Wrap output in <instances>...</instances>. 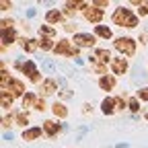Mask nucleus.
Wrapping results in <instances>:
<instances>
[{"mask_svg": "<svg viewBox=\"0 0 148 148\" xmlns=\"http://www.w3.org/2000/svg\"><path fill=\"white\" fill-rule=\"evenodd\" d=\"M113 23L119 25V27H136V25H138V18H136V14L130 10V8L119 6V8L113 12Z\"/></svg>", "mask_w": 148, "mask_h": 148, "instance_id": "nucleus-1", "label": "nucleus"}, {"mask_svg": "<svg viewBox=\"0 0 148 148\" xmlns=\"http://www.w3.org/2000/svg\"><path fill=\"white\" fill-rule=\"evenodd\" d=\"M16 68L23 70L31 82H39V80H41V76H39V72H37V68H35L33 62H16Z\"/></svg>", "mask_w": 148, "mask_h": 148, "instance_id": "nucleus-2", "label": "nucleus"}, {"mask_svg": "<svg viewBox=\"0 0 148 148\" xmlns=\"http://www.w3.org/2000/svg\"><path fill=\"white\" fill-rule=\"evenodd\" d=\"M115 49L125 53V56H132L136 51V43H134V39H130V37H119V39H115Z\"/></svg>", "mask_w": 148, "mask_h": 148, "instance_id": "nucleus-3", "label": "nucleus"}, {"mask_svg": "<svg viewBox=\"0 0 148 148\" xmlns=\"http://www.w3.org/2000/svg\"><path fill=\"white\" fill-rule=\"evenodd\" d=\"M56 51H58V53H66V56H76L78 53V49L74 47L70 41H60L58 45H56Z\"/></svg>", "mask_w": 148, "mask_h": 148, "instance_id": "nucleus-4", "label": "nucleus"}, {"mask_svg": "<svg viewBox=\"0 0 148 148\" xmlns=\"http://www.w3.org/2000/svg\"><path fill=\"white\" fill-rule=\"evenodd\" d=\"M74 41H76V45L90 47L92 43H95V37H92V35H88V33H78L76 37H74Z\"/></svg>", "mask_w": 148, "mask_h": 148, "instance_id": "nucleus-5", "label": "nucleus"}, {"mask_svg": "<svg viewBox=\"0 0 148 148\" xmlns=\"http://www.w3.org/2000/svg\"><path fill=\"white\" fill-rule=\"evenodd\" d=\"M101 109H103V113H105V115H111V113H113V109H117V103H115V99L107 97V99L101 103Z\"/></svg>", "mask_w": 148, "mask_h": 148, "instance_id": "nucleus-6", "label": "nucleus"}, {"mask_svg": "<svg viewBox=\"0 0 148 148\" xmlns=\"http://www.w3.org/2000/svg\"><path fill=\"white\" fill-rule=\"evenodd\" d=\"M43 130H45V134H47V136H56V134H58L60 130H62V125H60V123H56V121H49V119H47V121L43 123Z\"/></svg>", "mask_w": 148, "mask_h": 148, "instance_id": "nucleus-7", "label": "nucleus"}, {"mask_svg": "<svg viewBox=\"0 0 148 148\" xmlns=\"http://www.w3.org/2000/svg\"><path fill=\"white\" fill-rule=\"evenodd\" d=\"M111 68H113V72H115V74H123V72L127 70V62H125L123 58H115V60H113V64H111Z\"/></svg>", "mask_w": 148, "mask_h": 148, "instance_id": "nucleus-8", "label": "nucleus"}, {"mask_svg": "<svg viewBox=\"0 0 148 148\" xmlns=\"http://www.w3.org/2000/svg\"><path fill=\"white\" fill-rule=\"evenodd\" d=\"M84 16L88 18V21H90V23H99V21H101V18H103V10H99V8H88Z\"/></svg>", "mask_w": 148, "mask_h": 148, "instance_id": "nucleus-9", "label": "nucleus"}, {"mask_svg": "<svg viewBox=\"0 0 148 148\" xmlns=\"http://www.w3.org/2000/svg\"><path fill=\"white\" fill-rule=\"evenodd\" d=\"M4 90H8L12 97H18V95H23V84L18 82V80H12V82L8 84V88H4Z\"/></svg>", "mask_w": 148, "mask_h": 148, "instance_id": "nucleus-10", "label": "nucleus"}, {"mask_svg": "<svg viewBox=\"0 0 148 148\" xmlns=\"http://www.w3.org/2000/svg\"><path fill=\"white\" fill-rule=\"evenodd\" d=\"M14 37H16V31H14V29H10V27H8V29H2V41H4L6 45L14 41Z\"/></svg>", "mask_w": 148, "mask_h": 148, "instance_id": "nucleus-11", "label": "nucleus"}, {"mask_svg": "<svg viewBox=\"0 0 148 148\" xmlns=\"http://www.w3.org/2000/svg\"><path fill=\"white\" fill-rule=\"evenodd\" d=\"M99 84H101L105 90H111V88L115 86V78H113V76H103V78L99 80Z\"/></svg>", "mask_w": 148, "mask_h": 148, "instance_id": "nucleus-12", "label": "nucleus"}, {"mask_svg": "<svg viewBox=\"0 0 148 148\" xmlns=\"http://www.w3.org/2000/svg\"><path fill=\"white\" fill-rule=\"evenodd\" d=\"M41 136V130L39 127H33V130H27V132L23 134V140H35Z\"/></svg>", "mask_w": 148, "mask_h": 148, "instance_id": "nucleus-13", "label": "nucleus"}, {"mask_svg": "<svg viewBox=\"0 0 148 148\" xmlns=\"http://www.w3.org/2000/svg\"><path fill=\"white\" fill-rule=\"evenodd\" d=\"M95 33H97V35H101V37H105V39H111V29H109V27H103V25H97V29H95Z\"/></svg>", "mask_w": 148, "mask_h": 148, "instance_id": "nucleus-14", "label": "nucleus"}, {"mask_svg": "<svg viewBox=\"0 0 148 148\" xmlns=\"http://www.w3.org/2000/svg\"><path fill=\"white\" fill-rule=\"evenodd\" d=\"M0 97H2V107H4V109H8V107H10V103H12V95H10L8 90H2V92H0Z\"/></svg>", "mask_w": 148, "mask_h": 148, "instance_id": "nucleus-15", "label": "nucleus"}, {"mask_svg": "<svg viewBox=\"0 0 148 148\" xmlns=\"http://www.w3.org/2000/svg\"><path fill=\"white\" fill-rule=\"evenodd\" d=\"M37 103V97L33 95V92H29V95H25V99H23V107H31V105H35Z\"/></svg>", "mask_w": 148, "mask_h": 148, "instance_id": "nucleus-16", "label": "nucleus"}, {"mask_svg": "<svg viewBox=\"0 0 148 148\" xmlns=\"http://www.w3.org/2000/svg\"><path fill=\"white\" fill-rule=\"evenodd\" d=\"M53 90H56V82L53 80H45L43 82V95H51Z\"/></svg>", "mask_w": 148, "mask_h": 148, "instance_id": "nucleus-17", "label": "nucleus"}, {"mask_svg": "<svg viewBox=\"0 0 148 148\" xmlns=\"http://www.w3.org/2000/svg\"><path fill=\"white\" fill-rule=\"evenodd\" d=\"M18 43L23 45V49H25V51H33V49L37 47V43H35V41H29V39H21Z\"/></svg>", "mask_w": 148, "mask_h": 148, "instance_id": "nucleus-18", "label": "nucleus"}, {"mask_svg": "<svg viewBox=\"0 0 148 148\" xmlns=\"http://www.w3.org/2000/svg\"><path fill=\"white\" fill-rule=\"evenodd\" d=\"M51 109H53V113H56V115H60V117H66V107H64L62 103H56Z\"/></svg>", "mask_w": 148, "mask_h": 148, "instance_id": "nucleus-19", "label": "nucleus"}, {"mask_svg": "<svg viewBox=\"0 0 148 148\" xmlns=\"http://www.w3.org/2000/svg\"><path fill=\"white\" fill-rule=\"evenodd\" d=\"M107 58H109V51H107V49H97V51H95V60L105 62Z\"/></svg>", "mask_w": 148, "mask_h": 148, "instance_id": "nucleus-20", "label": "nucleus"}, {"mask_svg": "<svg viewBox=\"0 0 148 148\" xmlns=\"http://www.w3.org/2000/svg\"><path fill=\"white\" fill-rule=\"evenodd\" d=\"M60 18H62V16H60L58 10H49V12H47V21H51V23H60Z\"/></svg>", "mask_w": 148, "mask_h": 148, "instance_id": "nucleus-21", "label": "nucleus"}, {"mask_svg": "<svg viewBox=\"0 0 148 148\" xmlns=\"http://www.w3.org/2000/svg\"><path fill=\"white\" fill-rule=\"evenodd\" d=\"M14 119H16V123H18V125H27V123H29V121H27V113H18Z\"/></svg>", "mask_w": 148, "mask_h": 148, "instance_id": "nucleus-22", "label": "nucleus"}, {"mask_svg": "<svg viewBox=\"0 0 148 148\" xmlns=\"http://www.w3.org/2000/svg\"><path fill=\"white\" fill-rule=\"evenodd\" d=\"M39 47H41V49H51V47H53V43H51V41L47 39V37H45V39H41Z\"/></svg>", "mask_w": 148, "mask_h": 148, "instance_id": "nucleus-23", "label": "nucleus"}, {"mask_svg": "<svg viewBox=\"0 0 148 148\" xmlns=\"http://www.w3.org/2000/svg\"><path fill=\"white\" fill-rule=\"evenodd\" d=\"M41 33H43V35H49V37H53V29H51V27H41Z\"/></svg>", "mask_w": 148, "mask_h": 148, "instance_id": "nucleus-24", "label": "nucleus"}, {"mask_svg": "<svg viewBox=\"0 0 148 148\" xmlns=\"http://www.w3.org/2000/svg\"><path fill=\"white\" fill-rule=\"evenodd\" d=\"M130 109H132V111H138V101H136V99L130 101Z\"/></svg>", "mask_w": 148, "mask_h": 148, "instance_id": "nucleus-25", "label": "nucleus"}, {"mask_svg": "<svg viewBox=\"0 0 148 148\" xmlns=\"http://www.w3.org/2000/svg\"><path fill=\"white\" fill-rule=\"evenodd\" d=\"M140 97H142V99H146V101H148V86H144V88H142V90H140Z\"/></svg>", "mask_w": 148, "mask_h": 148, "instance_id": "nucleus-26", "label": "nucleus"}, {"mask_svg": "<svg viewBox=\"0 0 148 148\" xmlns=\"http://www.w3.org/2000/svg\"><path fill=\"white\" fill-rule=\"evenodd\" d=\"M0 8H2V10H8V8H10V2H0Z\"/></svg>", "mask_w": 148, "mask_h": 148, "instance_id": "nucleus-27", "label": "nucleus"}, {"mask_svg": "<svg viewBox=\"0 0 148 148\" xmlns=\"http://www.w3.org/2000/svg\"><path fill=\"white\" fill-rule=\"evenodd\" d=\"M37 109L43 111V109H45V103H43V101H37Z\"/></svg>", "mask_w": 148, "mask_h": 148, "instance_id": "nucleus-28", "label": "nucleus"}]
</instances>
